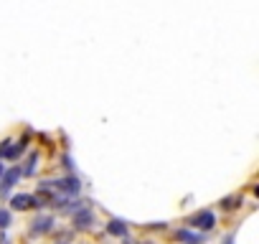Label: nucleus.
I'll list each match as a JSON object with an SVG mask.
<instances>
[{
    "instance_id": "1",
    "label": "nucleus",
    "mask_w": 259,
    "mask_h": 244,
    "mask_svg": "<svg viewBox=\"0 0 259 244\" xmlns=\"http://www.w3.org/2000/svg\"><path fill=\"white\" fill-rule=\"evenodd\" d=\"M51 186V191H61L64 196H79L81 191V183L79 178H61V181H46Z\"/></svg>"
},
{
    "instance_id": "2",
    "label": "nucleus",
    "mask_w": 259,
    "mask_h": 244,
    "mask_svg": "<svg viewBox=\"0 0 259 244\" xmlns=\"http://www.w3.org/2000/svg\"><path fill=\"white\" fill-rule=\"evenodd\" d=\"M33 206H44V204L31 193H16L11 198V209H16V211H26V209H33Z\"/></svg>"
},
{
    "instance_id": "3",
    "label": "nucleus",
    "mask_w": 259,
    "mask_h": 244,
    "mask_svg": "<svg viewBox=\"0 0 259 244\" xmlns=\"http://www.w3.org/2000/svg\"><path fill=\"white\" fill-rule=\"evenodd\" d=\"M191 224H193V226H198V229H203V231H208V229H213L216 216H213V211H201L198 216H193V219H191Z\"/></svg>"
},
{
    "instance_id": "4",
    "label": "nucleus",
    "mask_w": 259,
    "mask_h": 244,
    "mask_svg": "<svg viewBox=\"0 0 259 244\" xmlns=\"http://www.w3.org/2000/svg\"><path fill=\"white\" fill-rule=\"evenodd\" d=\"M51 226H54V219H51V216H36V219L31 221V234L41 236V234L51 231Z\"/></svg>"
},
{
    "instance_id": "5",
    "label": "nucleus",
    "mask_w": 259,
    "mask_h": 244,
    "mask_svg": "<svg viewBox=\"0 0 259 244\" xmlns=\"http://www.w3.org/2000/svg\"><path fill=\"white\" fill-rule=\"evenodd\" d=\"M92 221H94V214L89 209H76L74 211V226L76 229H89Z\"/></svg>"
},
{
    "instance_id": "6",
    "label": "nucleus",
    "mask_w": 259,
    "mask_h": 244,
    "mask_svg": "<svg viewBox=\"0 0 259 244\" xmlns=\"http://www.w3.org/2000/svg\"><path fill=\"white\" fill-rule=\"evenodd\" d=\"M176 239L183 241V244H203L206 241L203 234H196V231H188V229H178L176 231Z\"/></svg>"
},
{
    "instance_id": "7",
    "label": "nucleus",
    "mask_w": 259,
    "mask_h": 244,
    "mask_svg": "<svg viewBox=\"0 0 259 244\" xmlns=\"http://www.w3.org/2000/svg\"><path fill=\"white\" fill-rule=\"evenodd\" d=\"M18 176H21V171L18 168H11L8 173H3V178H0V181H3V183H0V193H8L13 186H16V181H18Z\"/></svg>"
},
{
    "instance_id": "8",
    "label": "nucleus",
    "mask_w": 259,
    "mask_h": 244,
    "mask_svg": "<svg viewBox=\"0 0 259 244\" xmlns=\"http://www.w3.org/2000/svg\"><path fill=\"white\" fill-rule=\"evenodd\" d=\"M107 231H109L112 236H122V239H127V226H124L122 221H117V219H112V221L107 224Z\"/></svg>"
},
{
    "instance_id": "9",
    "label": "nucleus",
    "mask_w": 259,
    "mask_h": 244,
    "mask_svg": "<svg viewBox=\"0 0 259 244\" xmlns=\"http://www.w3.org/2000/svg\"><path fill=\"white\" fill-rule=\"evenodd\" d=\"M236 206H241V196H229V198H224L221 201V209H236Z\"/></svg>"
},
{
    "instance_id": "10",
    "label": "nucleus",
    "mask_w": 259,
    "mask_h": 244,
    "mask_svg": "<svg viewBox=\"0 0 259 244\" xmlns=\"http://www.w3.org/2000/svg\"><path fill=\"white\" fill-rule=\"evenodd\" d=\"M36 168H38V155L33 153V155L28 158V166H26V171H23V173H26V176H33V173H36Z\"/></svg>"
},
{
    "instance_id": "11",
    "label": "nucleus",
    "mask_w": 259,
    "mask_h": 244,
    "mask_svg": "<svg viewBox=\"0 0 259 244\" xmlns=\"http://www.w3.org/2000/svg\"><path fill=\"white\" fill-rule=\"evenodd\" d=\"M8 224H11V211L0 209V229H8Z\"/></svg>"
},
{
    "instance_id": "12",
    "label": "nucleus",
    "mask_w": 259,
    "mask_h": 244,
    "mask_svg": "<svg viewBox=\"0 0 259 244\" xmlns=\"http://www.w3.org/2000/svg\"><path fill=\"white\" fill-rule=\"evenodd\" d=\"M3 173H6V168H3V163H0V178H3Z\"/></svg>"
}]
</instances>
